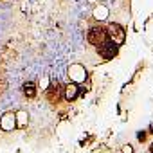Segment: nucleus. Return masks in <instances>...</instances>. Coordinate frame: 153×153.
<instances>
[{
	"label": "nucleus",
	"instance_id": "obj_1",
	"mask_svg": "<svg viewBox=\"0 0 153 153\" xmlns=\"http://www.w3.org/2000/svg\"><path fill=\"white\" fill-rule=\"evenodd\" d=\"M87 40H88V43H90V45H94V47H101L105 42H108V33H106V29H105V27L96 25V27H92V29L88 31Z\"/></svg>",
	"mask_w": 153,
	"mask_h": 153
},
{
	"label": "nucleus",
	"instance_id": "obj_2",
	"mask_svg": "<svg viewBox=\"0 0 153 153\" xmlns=\"http://www.w3.org/2000/svg\"><path fill=\"white\" fill-rule=\"evenodd\" d=\"M106 33H108V40L114 42L117 47L123 45L124 40H126V33H124V29H123L119 24H110L108 29H106Z\"/></svg>",
	"mask_w": 153,
	"mask_h": 153
},
{
	"label": "nucleus",
	"instance_id": "obj_3",
	"mask_svg": "<svg viewBox=\"0 0 153 153\" xmlns=\"http://www.w3.org/2000/svg\"><path fill=\"white\" fill-rule=\"evenodd\" d=\"M68 78L72 79V83H83L87 79V70L83 65L79 63H74L68 67Z\"/></svg>",
	"mask_w": 153,
	"mask_h": 153
},
{
	"label": "nucleus",
	"instance_id": "obj_4",
	"mask_svg": "<svg viewBox=\"0 0 153 153\" xmlns=\"http://www.w3.org/2000/svg\"><path fill=\"white\" fill-rule=\"evenodd\" d=\"M0 128L4 131H11L16 128V115L15 112H6L2 117H0Z\"/></svg>",
	"mask_w": 153,
	"mask_h": 153
},
{
	"label": "nucleus",
	"instance_id": "obj_5",
	"mask_svg": "<svg viewBox=\"0 0 153 153\" xmlns=\"http://www.w3.org/2000/svg\"><path fill=\"white\" fill-rule=\"evenodd\" d=\"M99 49V54L105 58V59H112V58H115L117 56V45L114 43V42H105L101 47H97Z\"/></svg>",
	"mask_w": 153,
	"mask_h": 153
},
{
	"label": "nucleus",
	"instance_id": "obj_6",
	"mask_svg": "<svg viewBox=\"0 0 153 153\" xmlns=\"http://www.w3.org/2000/svg\"><path fill=\"white\" fill-rule=\"evenodd\" d=\"M79 94V88H78V83H68L65 85V90H63V97L67 101H74Z\"/></svg>",
	"mask_w": 153,
	"mask_h": 153
},
{
	"label": "nucleus",
	"instance_id": "obj_7",
	"mask_svg": "<svg viewBox=\"0 0 153 153\" xmlns=\"http://www.w3.org/2000/svg\"><path fill=\"white\" fill-rule=\"evenodd\" d=\"M45 96H47V99H49L52 105H58V103H59V99H61L58 83H56V85H52V87H49V88H47V92H45Z\"/></svg>",
	"mask_w": 153,
	"mask_h": 153
},
{
	"label": "nucleus",
	"instance_id": "obj_8",
	"mask_svg": "<svg viewBox=\"0 0 153 153\" xmlns=\"http://www.w3.org/2000/svg\"><path fill=\"white\" fill-rule=\"evenodd\" d=\"M15 115H16V126H25V124H27L29 115H27V112H25V110L15 112Z\"/></svg>",
	"mask_w": 153,
	"mask_h": 153
},
{
	"label": "nucleus",
	"instance_id": "obj_9",
	"mask_svg": "<svg viewBox=\"0 0 153 153\" xmlns=\"http://www.w3.org/2000/svg\"><path fill=\"white\" fill-rule=\"evenodd\" d=\"M24 94H25L29 99L36 97V85H34V83H25V85H24Z\"/></svg>",
	"mask_w": 153,
	"mask_h": 153
},
{
	"label": "nucleus",
	"instance_id": "obj_10",
	"mask_svg": "<svg viewBox=\"0 0 153 153\" xmlns=\"http://www.w3.org/2000/svg\"><path fill=\"white\" fill-rule=\"evenodd\" d=\"M94 16L101 22V20H106V16H108V9L105 7V6H99L96 11H94Z\"/></svg>",
	"mask_w": 153,
	"mask_h": 153
},
{
	"label": "nucleus",
	"instance_id": "obj_11",
	"mask_svg": "<svg viewBox=\"0 0 153 153\" xmlns=\"http://www.w3.org/2000/svg\"><path fill=\"white\" fill-rule=\"evenodd\" d=\"M123 153H133V148L130 144H126V146H123Z\"/></svg>",
	"mask_w": 153,
	"mask_h": 153
},
{
	"label": "nucleus",
	"instance_id": "obj_12",
	"mask_svg": "<svg viewBox=\"0 0 153 153\" xmlns=\"http://www.w3.org/2000/svg\"><path fill=\"white\" fill-rule=\"evenodd\" d=\"M6 92V81L4 79H0V96H2Z\"/></svg>",
	"mask_w": 153,
	"mask_h": 153
},
{
	"label": "nucleus",
	"instance_id": "obj_13",
	"mask_svg": "<svg viewBox=\"0 0 153 153\" xmlns=\"http://www.w3.org/2000/svg\"><path fill=\"white\" fill-rule=\"evenodd\" d=\"M137 139H139V140H140V142H144V140H146V133H144V131H140V133H139V137H137Z\"/></svg>",
	"mask_w": 153,
	"mask_h": 153
},
{
	"label": "nucleus",
	"instance_id": "obj_14",
	"mask_svg": "<svg viewBox=\"0 0 153 153\" xmlns=\"http://www.w3.org/2000/svg\"><path fill=\"white\" fill-rule=\"evenodd\" d=\"M151 153H153V144H151Z\"/></svg>",
	"mask_w": 153,
	"mask_h": 153
}]
</instances>
